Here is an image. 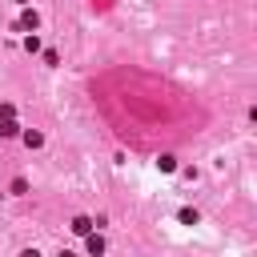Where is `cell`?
I'll return each instance as SVG.
<instances>
[{"instance_id":"obj_1","label":"cell","mask_w":257,"mask_h":257,"mask_svg":"<svg viewBox=\"0 0 257 257\" xmlns=\"http://www.w3.org/2000/svg\"><path fill=\"white\" fill-rule=\"evenodd\" d=\"M16 28H24V32H36V28H40V16H36V8H24Z\"/></svg>"},{"instance_id":"obj_2","label":"cell","mask_w":257,"mask_h":257,"mask_svg":"<svg viewBox=\"0 0 257 257\" xmlns=\"http://www.w3.org/2000/svg\"><path fill=\"white\" fill-rule=\"evenodd\" d=\"M84 249H88V257H100V253H104V237H100V233H88V237H84Z\"/></svg>"},{"instance_id":"obj_3","label":"cell","mask_w":257,"mask_h":257,"mask_svg":"<svg viewBox=\"0 0 257 257\" xmlns=\"http://www.w3.org/2000/svg\"><path fill=\"white\" fill-rule=\"evenodd\" d=\"M72 233H76V237H88V233H92V217H84V213L72 217Z\"/></svg>"},{"instance_id":"obj_4","label":"cell","mask_w":257,"mask_h":257,"mask_svg":"<svg viewBox=\"0 0 257 257\" xmlns=\"http://www.w3.org/2000/svg\"><path fill=\"white\" fill-rule=\"evenodd\" d=\"M20 137H24V145H28V149H40V145H44V137H40L36 128H28V133H20Z\"/></svg>"},{"instance_id":"obj_5","label":"cell","mask_w":257,"mask_h":257,"mask_svg":"<svg viewBox=\"0 0 257 257\" xmlns=\"http://www.w3.org/2000/svg\"><path fill=\"white\" fill-rule=\"evenodd\" d=\"M20 133V124H16V116H8V120H0V137H16Z\"/></svg>"},{"instance_id":"obj_6","label":"cell","mask_w":257,"mask_h":257,"mask_svg":"<svg viewBox=\"0 0 257 257\" xmlns=\"http://www.w3.org/2000/svg\"><path fill=\"white\" fill-rule=\"evenodd\" d=\"M157 169H161V173H177V157H169V153H165V157L157 161Z\"/></svg>"},{"instance_id":"obj_7","label":"cell","mask_w":257,"mask_h":257,"mask_svg":"<svg viewBox=\"0 0 257 257\" xmlns=\"http://www.w3.org/2000/svg\"><path fill=\"white\" fill-rule=\"evenodd\" d=\"M24 52H40V36H36V32L24 36Z\"/></svg>"},{"instance_id":"obj_8","label":"cell","mask_w":257,"mask_h":257,"mask_svg":"<svg viewBox=\"0 0 257 257\" xmlns=\"http://www.w3.org/2000/svg\"><path fill=\"white\" fill-rule=\"evenodd\" d=\"M201 217H197V209H181V225H197Z\"/></svg>"},{"instance_id":"obj_9","label":"cell","mask_w":257,"mask_h":257,"mask_svg":"<svg viewBox=\"0 0 257 257\" xmlns=\"http://www.w3.org/2000/svg\"><path fill=\"white\" fill-rule=\"evenodd\" d=\"M8 116H16V108L12 104H0V120H8Z\"/></svg>"},{"instance_id":"obj_10","label":"cell","mask_w":257,"mask_h":257,"mask_svg":"<svg viewBox=\"0 0 257 257\" xmlns=\"http://www.w3.org/2000/svg\"><path fill=\"white\" fill-rule=\"evenodd\" d=\"M20 257H40V253H36V249H24V253H20Z\"/></svg>"},{"instance_id":"obj_11","label":"cell","mask_w":257,"mask_h":257,"mask_svg":"<svg viewBox=\"0 0 257 257\" xmlns=\"http://www.w3.org/2000/svg\"><path fill=\"white\" fill-rule=\"evenodd\" d=\"M56 257H76V253H68V249H60V253H56Z\"/></svg>"},{"instance_id":"obj_12","label":"cell","mask_w":257,"mask_h":257,"mask_svg":"<svg viewBox=\"0 0 257 257\" xmlns=\"http://www.w3.org/2000/svg\"><path fill=\"white\" fill-rule=\"evenodd\" d=\"M12 4H28V0H12Z\"/></svg>"}]
</instances>
